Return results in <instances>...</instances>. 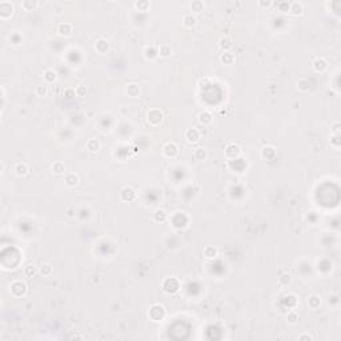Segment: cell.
Segmentation results:
<instances>
[{
  "label": "cell",
  "instance_id": "cell-3",
  "mask_svg": "<svg viewBox=\"0 0 341 341\" xmlns=\"http://www.w3.org/2000/svg\"><path fill=\"white\" fill-rule=\"evenodd\" d=\"M36 91H37V93H39L40 96H46V93H47V88H46V85H39Z\"/></svg>",
  "mask_w": 341,
  "mask_h": 341
},
{
  "label": "cell",
  "instance_id": "cell-2",
  "mask_svg": "<svg viewBox=\"0 0 341 341\" xmlns=\"http://www.w3.org/2000/svg\"><path fill=\"white\" fill-rule=\"evenodd\" d=\"M16 172H17L19 175H24V173L27 172V167H26L24 164H23V165H20V164H19V165L16 167Z\"/></svg>",
  "mask_w": 341,
  "mask_h": 341
},
{
  "label": "cell",
  "instance_id": "cell-5",
  "mask_svg": "<svg viewBox=\"0 0 341 341\" xmlns=\"http://www.w3.org/2000/svg\"><path fill=\"white\" fill-rule=\"evenodd\" d=\"M169 53H170V48H168V47H161V55L168 56Z\"/></svg>",
  "mask_w": 341,
  "mask_h": 341
},
{
  "label": "cell",
  "instance_id": "cell-4",
  "mask_svg": "<svg viewBox=\"0 0 341 341\" xmlns=\"http://www.w3.org/2000/svg\"><path fill=\"white\" fill-rule=\"evenodd\" d=\"M184 21H185V24H187V26H190V24L193 26L196 20H195L193 16H192V17H190V16H185V17H184Z\"/></svg>",
  "mask_w": 341,
  "mask_h": 341
},
{
  "label": "cell",
  "instance_id": "cell-1",
  "mask_svg": "<svg viewBox=\"0 0 341 341\" xmlns=\"http://www.w3.org/2000/svg\"><path fill=\"white\" fill-rule=\"evenodd\" d=\"M205 256H207V257H215V256H216V249L215 248H207L205 249Z\"/></svg>",
  "mask_w": 341,
  "mask_h": 341
}]
</instances>
